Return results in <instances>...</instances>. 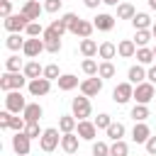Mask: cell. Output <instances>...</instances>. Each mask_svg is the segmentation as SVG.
<instances>
[{
  "instance_id": "31",
  "label": "cell",
  "mask_w": 156,
  "mask_h": 156,
  "mask_svg": "<svg viewBox=\"0 0 156 156\" xmlns=\"http://www.w3.org/2000/svg\"><path fill=\"white\" fill-rule=\"evenodd\" d=\"M24 41H27V39H22L20 34H10V37L5 39V46H7L10 51H20V49H24Z\"/></svg>"
},
{
  "instance_id": "14",
  "label": "cell",
  "mask_w": 156,
  "mask_h": 156,
  "mask_svg": "<svg viewBox=\"0 0 156 156\" xmlns=\"http://www.w3.org/2000/svg\"><path fill=\"white\" fill-rule=\"evenodd\" d=\"M41 10H44V7L39 5V0H27V2L22 5V10H20V12H22L29 22H37V20H39V15H41Z\"/></svg>"
},
{
  "instance_id": "26",
  "label": "cell",
  "mask_w": 156,
  "mask_h": 156,
  "mask_svg": "<svg viewBox=\"0 0 156 156\" xmlns=\"http://www.w3.org/2000/svg\"><path fill=\"white\" fill-rule=\"evenodd\" d=\"M78 49H80V54H83L85 58H93V56L98 54V49H100V46H98L93 39H80V46H78Z\"/></svg>"
},
{
  "instance_id": "44",
  "label": "cell",
  "mask_w": 156,
  "mask_h": 156,
  "mask_svg": "<svg viewBox=\"0 0 156 156\" xmlns=\"http://www.w3.org/2000/svg\"><path fill=\"white\" fill-rule=\"evenodd\" d=\"M44 46H46V51H49V54H58L63 44H61V39H46V41H44Z\"/></svg>"
},
{
  "instance_id": "40",
  "label": "cell",
  "mask_w": 156,
  "mask_h": 156,
  "mask_svg": "<svg viewBox=\"0 0 156 156\" xmlns=\"http://www.w3.org/2000/svg\"><path fill=\"white\" fill-rule=\"evenodd\" d=\"M93 156H110V144H105V141H93Z\"/></svg>"
},
{
  "instance_id": "50",
  "label": "cell",
  "mask_w": 156,
  "mask_h": 156,
  "mask_svg": "<svg viewBox=\"0 0 156 156\" xmlns=\"http://www.w3.org/2000/svg\"><path fill=\"white\" fill-rule=\"evenodd\" d=\"M146 78H149V83H154V85H156V66H151V68L146 71Z\"/></svg>"
},
{
  "instance_id": "3",
  "label": "cell",
  "mask_w": 156,
  "mask_h": 156,
  "mask_svg": "<svg viewBox=\"0 0 156 156\" xmlns=\"http://www.w3.org/2000/svg\"><path fill=\"white\" fill-rule=\"evenodd\" d=\"M90 112H93V107H90V98L80 95V98H73V100H71V115H73L78 122H80V119H88Z\"/></svg>"
},
{
  "instance_id": "38",
  "label": "cell",
  "mask_w": 156,
  "mask_h": 156,
  "mask_svg": "<svg viewBox=\"0 0 156 156\" xmlns=\"http://www.w3.org/2000/svg\"><path fill=\"white\" fill-rule=\"evenodd\" d=\"M63 73H61V68L56 66V63H49V66H44V78L46 80H58Z\"/></svg>"
},
{
  "instance_id": "18",
  "label": "cell",
  "mask_w": 156,
  "mask_h": 156,
  "mask_svg": "<svg viewBox=\"0 0 156 156\" xmlns=\"http://www.w3.org/2000/svg\"><path fill=\"white\" fill-rule=\"evenodd\" d=\"M56 83H58V90H63V93H68V90H73V88H80L78 76H73V73H63Z\"/></svg>"
},
{
  "instance_id": "52",
  "label": "cell",
  "mask_w": 156,
  "mask_h": 156,
  "mask_svg": "<svg viewBox=\"0 0 156 156\" xmlns=\"http://www.w3.org/2000/svg\"><path fill=\"white\" fill-rule=\"evenodd\" d=\"M102 2H105V5H112V7H117L122 0H102Z\"/></svg>"
},
{
  "instance_id": "17",
  "label": "cell",
  "mask_w": 156,
  "mask_h": 156,
  "mask_svg": "<svg viewBox=\"0 0 156 156\" xmlns=\"http://www.w3.org/2000/svg\"><path fill=\"white\" fill-rule=\"evenodd\" d=\"M117 54H119L122 58L136 56V44H134V39H122V41L117 44Z\"/></svg>"
},
{
  "instance_id": "23",
  "label": "cell",
  "mask_w": 156,
  "mask_h": 156,
  "mask_svg": "<svg viewBox=\"0 0 156 156\" xmlns=\"http://www.w3.org/2000/svg\"><path fill=\"white\" fill-rule=\"evenodd\" d=\"M76 127H78V119H76L73 115H61V117H58V129H61V134L76 132Z\"/></svg>"
},
{
  "instance_id": "56",
  "label": "cell",
  "mask_w": 156,
  "mask_h": 156,
  "mask_svg": "<svg viewBox=\"0 0 156 156\" xmlns=\"http://www.w3.org/2000/svg\"><path fill=\"white\" fill-rule=\"evenodd\" d=\"M66 156H68V154H66Z\"/></svg>"
},
{
  "instance_id": "29",
  "label": "cell",
  "mask_w": 156,
  "mask_h": 156,
  "mask_svg": "<svg viewBox=\"0 0 156 156\" xmlns=\"http://www.w3.org/2000/svg\"><path fill=\"white\" fill-rule=\"evenodd\" d=\"M105 132H107V136H110L112 141H119V139L124 136V132H127V129H124V124H122V122H112Z\"/></svg>"
},
{
  "instance_id": "21",
  "label": "cell",
  "mask_w": 156,
  "mask_h": 156,
  "mask_svg": "<svg viewBox=\"0 0 156 156\" xmlns=\"http://www.w3.org/2000/svg\"><path fill=\"white\" fill-rule=\"evenodd\" d=\"M22 73H24L29 80H34V78H41V76H44V68L39 66V61H27L24 68H22Z\"/></svg>"
},
{
  "instance_id": "54",
  "label": "cell",
  "mask_w": 156,
  "mask_h": 156,
  "mask_svg": "<svg viewBox=\"0 0 156 156\" xmlns=\"http://www.w3.org/2000/svg\"><path fill=\"white\" fill-rule=\"evenodd\" d=\"M149 7H151V10H156V0H149Z\"/></svg>"
},
{
  "instance_id": "47",
  "label": "cell",
  "mask_w": 156,
  "mask_h": 156,
  "mask_svg": "<svg viewBox=\"0 0 156 156\" xmlns=\"http://www.w3.org/2000/svg\"><path fill=\"white\" fill-rule=\"evenodd\" d=\"M61 2L63 0H44V10L46 12H58L61 10Z\"/></svg>"
},
{
  "instance_id": "13",
  "label": "cell",
  "mask_w": 156,
  "mask_h": 156,
  "mask_svg": "<svg viewBox=\"0 0 156 156\" xmlns=\"http://www.w3.org/2000/svg\"><path fill=\"white\" fill-rule=\"evenodd\" d=\"M151 136V129L146 122H134V129H132V141L134 144H146Z\"/></svg>"
},
{
  "instance_id": "2",
  "label": "cell",
  "mask_w": 156,
  "mask_h": 156,
  "mask_svg": "<svg viewBox=\"0 0 156 156\" xmlns=\"http://www.w3.org/2000/svg\"><path fill=\"white\" fill-rule=\"evenodd\" d=\"M29 102L22 98V93L20 90H10V93H5V110L7 112H12V115H20V112H24V107H27Z\"/></svg>"
},
{
  "instance_id": "5",
  "label": "cell",
  "mask_w": 156,
  "mask_h": 156,
  "mask_svg": "<svg viewBox=\"0 0 156 156\" xmlns=\"http://www.w3.org/2000/svg\"><path fill=\"white\" fill-rule=\"evenodd\" d=\"M112 100L117 105H127L129 100H134V85L127 80V83H117L115 90H112Z\"/></svg>"
},
{
  "instance_id": "51",
  "label": "cell",
  "mask_w": 156,
  "mask_h": 156,
  "mask_svg": "<svg viewBox=\"0 0 156 156\" xmlns=\"http://www.w3.org/2000/svg\"><path fill=\"white\" fill-rule=\"evenodd\" d=\"M100 2H102V0H83V5H85V7H90V10H95Z\"/></svg>"
},
{
  "instance_id": "43",
  "label": "cell",
  "mask_w": 156,
  "mask_h": 156,
  "mask_svg": "<svg viewBox=\"0 0 156 156\" xmlns=\"http://www.w3.org/2000/svg\"><path fill=\"white\" fill-rule=\"evenodd\" d=\"M24 34H27V37H41V34H44V27H41L39 22H29V27H27Z\"/></svg>"
},
{
  "instance_id": "19",
  "label": "cell",
  "mask_w": 156,
  "mask_h": 156,
  "mask_svg": "<svg viewBox=\"0 0 156 156\" xmlns=\"http://www.w3.org/2000/svg\"><path fill=\"white\" fill-rule=\"evenodd\" d=\"M41 115H44V110H41L39 102H29V105L24 107V112H22V117H24L27 122H39Z\"/></svg>"
},
{
  "instance_id": "49",
  "label": "cell",
  "mask_w": 156,
  "mask_h": 156,
  "mask_svg": "<svg viewBox=\"0 0 156 156\" xmlns=\"http://www.w3.org/2000/svg\"><path fill=\"white\" fill-rule=\"evenodd\" d=\"M41 39L46 41V39H61V37H58V34H56L51 27H46V29H44V34H41Z\"/></svg>"
},
{
  "instance_id": "48",
  "label": "cell",
  "mask_w": 156,
  "mask_h": 156,
  "mask_svg": "<svg viewBox=\"0 0 156 156\" xmlns=\"http://www.w3.org/2000/svg\"><path fill=\"white\" fill-rule=\"evenodd\" d=\"M144 146H146V151H149V156H156V136H149V141H146Z\"/></svg>"
},
{
  "instance_id": "28",
  "label": "cell",
  "mask_w": 156,
  "mask_h": 156,
  "mask_svg": "<svg viewBox=\"0 0 156 156\" xmlns=\"http://www.w3.org/2000/svg\"><path fill=\"white\" fill-rule=\"evenodd\" d=\"M154 49H149V46H141V49H136V63H141V66H149V63H154Z\"/></svg>"
},
{
  "instance_id": "34",
  "label": "cell",
  "mask_w": 156,
  "mask_h": 156,
  "mask_svg": "<svg viewBox=\"0 0 156 156\" xmlns=\"http://www.w3.org/2000/svg\"><path fill=\"white\" fill-rule=\"evenodd\" d=\"M115 73H117V71H115V63H112V61H102V63H100V71H98V76H100L102 80H107V78H115Z\"/></svg>"
},
{
  "instance_id": "15",
  "label": "cell",
  "mask_w": 156,
  "mask_h": 156,
  "mask_svg": "<svg viewBox=\"0 0 156 156\" xmlns=\"http://www.w3.org/2000/svg\"><path fill=\"white\" fill-rule=\"evenodd\" d=\"M78 141H80V136L76 134V132H68V134H61V149L68 154V156H73L76 151H78Z\"/></svg>"
},
{
  "instance_id": "46",
  "label": "cell",
  "mask_w": 156,
  "mask_h": 156,
  "mask_svg": "<svg viewBox=\"0 0 156 156\" xmlns=\"http://www.w3.org/2000/svg\"><path fill=\"white\" fill-rule=\"evenodd\" d=\"M0 15H2V20H7L12 15V0H0Z\"/></svg>"
},
{
  "instance_id": "4",
  "label": "cell",
  "mask_w": 156,
  "mask_h": 156,
  "mask_svg": "<svg viewBox=\"0 0 156 156\" xmlns=\"http://www.w3.org/2000/svg\"><path fill=\"white\" fill-rule=\"evenodd\" d=\"M58 144H61L58 129H56V127H46V129H44V134H41V139H39V149H41V151H46V154H51Z\"/></svg>"
},
{
  "instance_id": "32",
  "label": "cell",
  "mask_w": 156,
  "mask_h": 156,
  "mask_svg": "<svg viewBox=\"0 0 156 156\" xmlns=\"http://www.w3.org/2000/svg\"><path fill=\"white\" fill-rule=\"evenodd\" d=\"M20 68H24V66H22V58H20L17 54H12V56L5 58V71H10V73H20Z\"/></svg>"
},
{
  "instance_id": "37",
  "label": "cell",
  "mask_w": 156,
  "mask_h": 156,
  "mask_svg": "<svg viewBox=\"0 0 156 156\" xmlns=\"http://www.w3.org/2000/svg\"><path fill=\"white\" fill-rule=\"evenodd\" d=\"M24 127H27V119H24V117H15V115H10V119H7V129H12V132H24Z\"/></svg>"
},
{
  "instance_id": "42",
  "label": "cell",
  "mask_w": 156,
  "mask_h": 156,
  "mask_svg": "<svg viewBox=\"0 0 156 156\" xmlns=\"http://www.w3.org/2000/svg\"><path fill=\"white\" fill-rule=\"evenodd\" d=\"M110 124H112V117H110L107 112H100V115L95 117V127H98V129H107Z\"/></svg>"
},
{
  "instance_id": "11",
  "label": "cell",
  "mask_w": 156,
  "mask_h": 156,
  "mask_svg": "<svg viewBox=\"0 0 156 156\" xmlns=\"http://www.w3.org/2000/svg\"><path fill=\"white\" fill-rule=\"evenodd\" d=\"M76 132H78V136H80L83 141H95V136H98L95 122H88V119H80L78 127H76Z\"/></svg>"
},
{
  "instance_id": "30",
  "label": "cell",
  "mask_w": 156,
  "mask_h": 156,
  "mask_svg": "<svg viewBox=\"0 0 156 156\" xmlns=\"http://www.w3.org/2000/svg\"><path fill=\"white\" fill-rule=\"evenodd\" d=\"M110 156H129V146H127V141H124V139L112 141V144H110Z\"/></svg>"
},
{
  "instance_id": "25",
  "label": "cell",
  "mask_w": 156,
  "mask_h": 156,
  "mask_svg": "<svg viewBox=\"0 0 156 156\" xmlns=\"http://www.w3.org/2000/svg\"><path fill=\"white\" fill-rule=\"evenodd\" d=\"M134 15H136V10H134L132 2H119L117 5V20H134Z\"/></svg>"
},
{
  "instance_id": "12",
  "label": "cell",
  "mask_w": 156,
  "mask_h": 156,
  "mask_svg": "<svg viewBox=\"0 0 156 156\" xmlns=\"http://www.w3.org/2000/svg\"><path fill=\"white\" fill-rule=\"evenodd\" d=\"M29 93L34 95V98H41V95H46L49 90H51V80H46L44 76L41 78H34V80H29Z\"/></svg>"
},
{
  "instance_id": "53",
  "label": "cell",
  "mask_w": 156,
  "mask_h": 156,
  "mask_svg": "<svg viewBox=\"0 0 156 156\" xmlns=\"http://www.w3.org/2000/svg\"><path fill=\"white\" fill-rule=\"evenodd\" d=\"M151 34H154V39H156V22L151 24Z\"/></svg>"
},
{
  "instance_id": "20",
  "label": "cell",
  "mask_w": 156,
  "mask_h": 156,
  "mask_svg": "<svg viewBox=\"0 0 156 156\" xmlns=\"http://www.w3.org/2000/svg\"><path fill=\"white\" fill-rule=\"evenodd\" d=\"M93 29H95V24H93V22H88V20H80L71 34H76V37H80V39H90Z\"/></svg>"
},
{
  "instance_id": "9",
  "label": "cell",
  "mask_w": 156,
  "mask_h": 156,
  "mask_svg": "<svg viewBox=\"0 0 156 156\" xmlns=\"http://www.w3.org/2000/svg\"><path fill=\"white\" fill-rule=\"evenodd\" d=\"M41 51H46V46H44V39H39V37H29V39L24 41V49H22V54H24L27 58H37Z\"/></svg>"
},
{
  "instance_id": "22",
  "label": "cell",
  "mask_w": 156,
  "mask_h": 156,
  "mask_svg": "<svg viewBox=\"0 0 156 156\" xmlns=\"http://www.w3.org/2000/svg\"><path fill=\"white\" fill-rule=\"evenodd\" d=\"M127 78H129V83H132V85H139V83H144V78H146V71H144V66H141V63L132 66V68L127 71Z\"/></svg>"
},
{
  "instance_id": "1",
  "label": "cell",
  "mask_w": 156,
  "mask_h": 156,
  "mask_svg": "<svg viewBox=\"0 0 156 156\" xmlns=\"http://www.w3.org/2000/svg\"><path fill=\"white\" fill-rule=\"evenodd\" d=\"M24 85H29V78L24 73H10L5 71L0 76V90L2 93H10V90H22Z\"/></svg>"
},
{
  "instance_id": "24",
  "label": "cell",
  "mask_w": 156,
  "mask_h": 156,
  "mask_svg": "<svg viewBox=\"0 0 156 156\" xmlns=\"http://www.w3.org/2000/svg\"><path fill=\"white\" fill-rule=\"evenodd\" d=\"M151 24H154V22H151V17H149L146 12H136L134 20H132V27H134L136 32H139V29H151Z\"/></svg>"
},
{
  "instance_id": "35",
  "label": "cell",
  "mask_w": 156,
  "mask_h": 156,
  "mask_svg": "<svg viewBox=\"0 0 156 156\" xmlns=\"http://www.w3.org/2000/svg\"><path fill=\"white\" fill-rule=\"evenodd\" d=\"M151 37H154V34H151V29H139V32L134 34V44L141 49V46H146V44L151 41Z\"/></svg>"
},
{
  "instance_id": "33",
  "label": "cell",
  "mask_w": 156,
  "mask_h": 156,
  "mask_svg": "<svg viewBox=\"0 0 156 156\" xmlns=\"http://www.w3.org/2000/svg\"><path fill=\"white\" fill-rule=\"evenodd\" d=\"M80 68H83V73H85V76H98V71H100V63H98L95 58H83Z\"/></svg>"
},
{
  "instance_id": "6",
  "label": "cell",
  "mask_w": 156,
  "mask_h": 156,
  "mask_svg": "<svg viewBox=\"0 0 156 156\" xmlns=\"http://www.w3.org/2000/svg\"><path fill=\"white\" fill-rule=\"evenodd\" d=\"M2 24H5V29H7L10 34H20V32H27V27H29V20H27V17L20 12V15H10V17H7Z\"/></svg>"
},
{
  "instance_id": "7",
  "label": "cell",
  "mask_w": 156,
  "mask_h": 156,
  "mask_svg": "<svg viewBox=\"0 0 156 156\" xmlns=\"http://www.w3.org/2000/svg\"><path fill=\"white\" fill-rule=\"evenodd\" d=\"M134 100H136V105H149L154 100V83L144 80V83L134 85Z\"/></svg>"
},
{
  "instance_id": "16",
  "label": "cell",
  "mask_w": 156,
  "mask_h": 156,
  "mask_svg": "<svg viewBox=\"0 0 156 156\" xmlns=\"http://www.w3.org/2000/svg\"><path fill=\"white\" fill-rule=\"evenodd\" d=\"M115 20H117V17H112V15H107V12H100V15L93 20V24H95V29H100V32H110V29H115Z\"/></svg>"
},
{
  "instance_id": "27",
  "label": "cell",
  "mask_w": 156,
  "mask_h": 156,
  "mask_svg": "<svg viewBox=\"0 0 156 156\" xmlns=\"http://www.w3.org/2000/svg\"><path fill=\"white\" fill-rule=\"evenodd\" d=\"M115 54H117V46H115L112 41H102V44H100V49H98V56H100L102 61L115 58Z\"/></svg>"
},
{
  "instance_id": "45",
  "label": "cell",
  "mask_w": 156,
  "mask_h": 156,
  "mask_svg": "<svg viewBox=\"0 0 156 156\" xmlns=\"http://www.w3.org/2000/svg\"><path fill=\"white\" fill-rule=\"evenodd\" d=\"M49 27H51V29H54L58 37H63V32H68V27H66V22H63V20H54Z\"/></svg>"
},
{
  "instance_id": "39",
  "label": "cell",
  "mask_w": 156,
  "mask_h": 156,
  "mask_svg": "<svg viewBox=\"0 0 156 156\" xmlns=\"http://www.w3.org/2000/svg\"><path fill=\"white\" fill-rule=\"evenodd\" d=\"M24 134H27L29 139H41L44 129H39V122H27V127H24Z\"/></svg>"
},
{
  "instance_id": "55",
  "label": "cell",
  "mask_w": 156,
  "mask_h": 156,
  "mask_svg": "<svg viewBox=\"0 0 156 156\" xmlns=\"http://www.w3.org/2000/svg\"><path fill=\"white\" fill-rule=\"evenodd\" d=\"M154 56H156V46H154Z\"/></svg>"
},
{
  "instance_id": "36",
  "label": "cell",
  "mask_w": 156,
  "mask_h": 156,
  "mask_svg": "<svg viewBox=\"0 0 156 156\" xmlns=\"http://www.w3.org/2000/svg\"><path fill=\"white\" fill-rule=\"evenodd\" d=\"M146 117H149V107L146 105H134L132 107V119L134 122H146Z\"/></svg>"
},
{
  "instance_id": "41",
  "label": "cell",
  "mask_w": 156,
  "mask_h": 156,
  "mask_svg": "<svg viewBox=\"0 0 156 156\" xmlns=\"http://www.w3.org/2000/svg\"><path fill=\"white\" fill-rule=\"evenodd\" d=\"M61 20L66 22V27H68V32H73V29H76V24L80 22V17H78L76 12H66V15L61 17Z\"/></svg>"
},
{
  "instance_id": "57",
  "label": "cell",
  "mask_w": 156,
  "mask_h": 156,
  "mask_svg": "<svg viewBox=\"0 0 156 156\" xmlns=\"http://www.w3.org/2000/svg\"><path fill=\"white\" fill-rule=\"evenodd\" d=\"M12 2H15V0H12Z\"/></svg>"
},
{
  "instance_id": "8",
  "label": "cell",
  "mask_w": 156,
  "mask_h": 156,
  "mask_svg": "<svg viewBox=\"0 0 156 156\" xmlns=\"http://www.w3.org/2000/svg\"><path fill=\"white\" fill-rule=\"evenodd\" d=\"M100 90H102V78H100V76H90V78L80 80V95H85V98H95Z\"/></svg>"
},
{
  "instance_id": "10",
  "label": "cell",
  "mask_w": 156,
  "mask_h": 156,
  "mask_svg": "<svg viewBox=\"0 0 156 156\" xmlns=\"http://www.w3.org/2000/svg\"><path fill=\"white\" fill-rule=\"evenodd\" d=\"M12 149H15L17 156H27L29 149H32V139H29L24 132H15V136H12Z\"/></svg>"
}]
</instances>
